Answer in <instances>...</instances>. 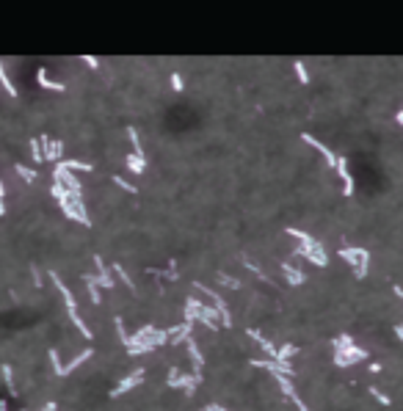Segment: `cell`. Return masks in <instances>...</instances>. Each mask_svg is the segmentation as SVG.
<instances>
[{"label":"cell","instance_id":"6da1fadb","mask_svg":"<svg viewBox=\"0 0 403 411\" xmlns=\"http://www.w3.org/2000/svg\"><path fill=\"white\" fill-rule=\"evenodd\" d=\"M50 282H53L55 287H58V293L64 296V304H67V315H69V320L80 328V334H83L86 340H91L94 334H91V328L86 326L83 320H80V315H78V301H75V296H72V290L67 287V284H64L61 279H58V274H53V271H50Z\"/></svg>","mask_w":403,"mask_h":411},{"label":"cell","instance_id":"7a4b0ae2","mask_svg":"<svg viewBox=\"0 0 403 411\" xmlns=\"http://www.w3.org/2000/svg\"><path fill=\"white\" fill-rule=\"evenodd\" d=\"M362 359H367V350L357 348V345H348V348H340V350H334V362L340 367L345 365H354V362H362Z\"/></svg>","mask_w":403,"mask_h":411},{"label":"cell","instance_id":"3957f363","mask_svg":"<svg viewBox=\"0 0 403 411\" xmlns=\"http://www.w3.org/2000/svg\"><path fill=\"white\" fill-rule=\"evenodd\" d=\"M94 265H97V276H94V279H97V284H100V287H108V290L116 287V279L111 276L108 265H105V259H102L100 254H94Z\"/></svg>","mask_w":403,"mask_h":411},{"label":"cell","instance_id":"277c9868","mask_svg":"<svg viewBox=\"0 0 403 411\" xmlns=\"http://www.w3.org/2000/svg\"><path fill=\"white\" fill-rule=\"evenodd\" d=\"M301 141H307V144H310L312 149H318V152L323 155V160H326V166H329V168H337V155H334L326 144H320L318 138H312L310 133H301Z\"/></svg>","mask_w":403,"mask_h":411},{"label":"cell","instance_id":"5b68a950","mask_svg":"<svg viewBox=\"0 0 403 411\" xmlns=\"http://www.w3.org/2000/svg\"><path fill=\"white\" fill-rule=\"evenodd\" d=\"M199 381H202V373H191V375H182V373H179V375H177V370H171V373H169V387H182L185 392H191V389H194Z\"/></svg>","mask_w":403,"mask_h":411},{"label":"cell","instance_id":"8992f818","mask_svg":"<svg viewBox=\"0 0 403 411\" xmlns=\"http://www.w3.org/2000/svg\"><path fill=\"white\" fill-rule=\"evenodd\" d=\"M39 141H42L45 160H50V163H61V155H64V144H61V141H50L47 136H42Z\"/></svg>","mask_w":403,"mask_h":411},{"label":"cell","instance_id":"52a82bcc","mask_svg":"<svg viewBox=\"0 0 403 411\" xmlns=\"http://www.w3.org/2000/svg\"><path fill=\"white\" fill-rule=\"evenodd\" d=\"M337 174L342 180V196H351L354 193V177L348 171V160L345 158H337Z\"/></svg>","mask_w":403,"mask_h":411},{"label":"cell","instance_id":"ba28073f","mask_svg":"<svg viewBox=\"0 0 403 411\" xmlns=\"http://www.w3.org/2000/svg\"><path fill=\"white\" fill-rule=\"evenodd\" d=\"M141 373H144V370H135V373H133V375H127V378H122V381H119V384H116V387L111 389V397H122L124 392H130V389H133V387H135V384H138V381H141Z\"/></svg>","mask_w":403,"mask_h":411},{"label":"cell","instance_id":"9c48e42d","mask_svg":"<svg viewBox=\"0 0 403 411\" xmlns=\"http://www.w3.org/2000/svg\"><path fill=\"white\" fill-rule=\"evenodd\" d=\"M36 77H39V86H42V89H47V91H67V86H64V83H58V80H50V77H47V69H45V67L36 72Z\"/></svg>","mask_w":403,"mask_h":411},{"label":"cell","instance_id":"30bf717a","mask_svg":"<svg viewBox=\"0 0 403 411\" xmlns=\"http://www.w3.org/2000/svg\"><path fill=\"white\" fill-rule=\"evenodd\" d=\"M282 271H285L287 282L293 284V287H298V284H304V274L298 271L295 265H290V262H282Z\"/></svg>","mask_w":403,"mask_h":411},{"label":"cell","instance_id":"8fae6325","mask_svg":"<svg viewBox=\"0 0 403 411\" xmlns=\"http://www.w3.org/2000/svg\"><path fill=\"white\" fill-rule=\"evenodd\" d=\"M199 298H188L185 301V323H194V320H199Z\"/></svg>","mask_w":403,"mask_h":411},{"label":"cell","instance_id":"7c38bea8","mask_svg":"<svg viewBox=\"0 0 403 411\" xmlns=\"http://www.w3.org/2000/svg\"><path fill=\"white\" fill-rule=\"evenodd\" d=\"M307 259H310L312 265L315 268H323L326 265V254H323V240H320L318 246H315V249H312L310 254H307Z\"/></svg>","mask_w":403,"mask_h":411},{"label":"cell","instance_id":"4fadbf2b","mask_svg":"<svg viewBox=\"0 0 403 411\" xmlns=\"http://www.w3.org/2000/svg\"><path fill=\"white\" fill-rule=\"evenodd\" d=\"M83 282H86V287H89V296H91V301H94V304H102V296H100V284H97V279H94V276L89 274V276L83 279Z\"/></svg>","mask_w":403,"mask_h":411},{"label":"cell","instance_id":"5bb4252c","mask_svg":"<svg viewBox=\"0 0 403 411\" xmlns=\"http://www.w3.org/2000/svg\"><path fill=\"white\" fill-rule=\"evenodd\" d=\"M364 254H367V249H340V257L348 259L354 268H357V259H362Z\"/></svg>","mask_w":403,"mask_h":411},{"label":"cell","instance_id":"9a60e30c","mask_svg":"<svg viewBox=\"0 0 403 411\" xmlns=\"http://www.w3.org/2000/svg\"><path fill=\"white\" fill-rule=\"evenodd\" d=\"M127 168H130L133 174H144L147 160H144V158H135V155H127Z\"/></svg>","mask_w":403,"mask_h":411},{"label":"cell","instance_id":"2e32d148","mask_svg":"<svg viewBox=\"0 0 403 411\" xmlns=\"http://www.w3.org/2000/svg\"><path fill=\"white\" fill-rule=\"evenodd\" d=\"M61 166L67 171H91V163H83V160H61Z\"/></svg>","mask_w":403,"mask_h":411},{"label":"cell","instance_id":"e0dca14e","mask_svg":"<svg viewBox=\"0 0 403 411\" xmlns=\"http://www.w3.org/2000/svg\"><path fill=\"white\" fill-rule=\"evenodd\" d=\"M127 136H130V144H133V155L135 158H144V149H141V138H138V130H127Z\"/></svg>","mask_w":403,"mask_h":411},{"label":"cell","instance_id":"ac0fdd59","mask_svg":"<svg viewBox=\"0 0 403 411\" xmlns=\"http://www.w3.org/2000/svg\"><path fill=\"white\" fill-rule=\"evenodd\" d=\"M0 83H3V89H6V94H11V97H17V86L11 83V77L6 75V69H3V61H0Z\"/></svg>","mask_w":403,"mask_h":411},{"label":"cell","instance_id":"d6986e66","mask_svg":"<svg viewBox=\"0 0 403 411\" xmlns=\"http://www.w3.org/2000/svg\"><path fill=\"white\" fill-rule=\"evenodd\" d=\"M185 345H188V353H191V362H194V367L199 370V367H202V362H204V359H202V350L196 348V342H194V340H188Z\"/></svg>","mask_w":403,"mask_h":411},{"label":"cell","instance_id":"ffe728a7","mask_svg":"<svg viewBox=\"0 0 403 411\" xmlns=\"http://www.w3.org/2000/svg\"><path fill=\"white\" fill-rule=\"evenodd\" d=\"M293 69H295V77H298L301 83H310V72H307V64H304L301 58H295L293 61Z\"/></svg>","mask_w":403,"mask_h":411},{"label":"cell","instance_id":"44dd1931","mask_svg":"<svg viewBox=\"0 0 403 411\" xmlns=\"http://www.w3.org/2000/svg\"><path fill=\"white\" fill-rule=\"evenodd\" d=\"M367 265H370V251L364 254V257L357 262V268H354V274H357V279H364V276H367Z\"/></svg>","mask_w":403,"mask_h":411},{"label":"cell","instance_id":"7402d4cb","mask_svg":"<svg viewBox=\"0 0 403 411\" xmlns=\"http://www.w3.org/2000/svg\"><path fill=\"white\" fill-rule=\"evenodd\" d=\"M17 174H20V177H22V180H25V183H36V171H33V168H25L22 166V163H17Z\"/></svg>","mask_w":403,"mask_h":411},{"label":"cell","instance_id":"603a6c76","mask_svg":"<svg viewBox=\"0 0 403 411\" xmlns=\"http://www.w3.org/2000/svg\"><path fill=\"white\" fill-rule=\"evenodd\" d=\"M113 274H116V276H119V279H122V284H124V287H130V290H135V284H133V279H130V276H127V274H124V268H122V265H119V262H113Z\"/></svg>","mask_w":403,"mask_h":411},{"label":"cell","instance_id":"cb8c5ba5","mask_svg":"<svg viewBox=\"0 0 403 411\" xmlns=\"http://www.w3.org/2000/svg\"><path fill=\"white\" fill-rule=\"evenodd\" d=\"M31 158L36 160V163L45 160V152H42V141H39V138H31Z\"/></svg>","mask_w":403,"mask_h":411},{"label":"cell","instance_id":"d4e9b609","mask_svg":"<svg viewBox=\"0 0 403 411\" xmlns=\"http://www.w3.org/2000/svg\"><path fill=\"white\" fill-rule=\"evenodd\" d=\"M50 365H53L55 375H64V365H61V359H58V350H50Z\"/></svg>","mask_w":403,"mask_h":411},{"label":"cell","instance_id":"484cf974","mask_svg":"<svg viewBox=\"0 0 403 411\" xmlns=\"http://www.w3.org/2000/svg\"><path fill=\"white\" fill-rule=\"evenodd\" d=\"M113 183H116V185H119V188H122V190H127V193H133V196H135V185H133V183H127V180H124V177L113 174Z\"/></svg>","mask_w":403,"mask_h":411},{"label":"cell","instance_id":"4316f807","mask_svg":"<svg viewBox=\"0 0 403 411\" xmlns=\"http://www.w3.org/2000/svg\"><path fill=\"white\" fill-rule=\"evenodd\" d=\"M293 353H295V345H282L279 348V362H290Z\"/></svg>","mask_w":403,"mask_h":411},{"label":"cell","instance_id":"83f0119b","mask_svg":"<svg viewBox=\"0 0 403 411\" xmlns=\"http://www.w3.org/2000/svg\"><path fill=\"white\" fill-rule=\"evenodd\" d=\"M218 282H221V284H226V287H232V290H238V287H241V282H238L235 276H226V274H221V276H218Z\"/></svg>","mask_w":403,"mask_h":411},{"label":"cell","instance_id":"f1b7e54d","mask_svg":"<svg viewBox=\"0 0 403 411\" xmlns=\"http://www.w3.org/2000/svg\"><path fill=\"white\" fill-rule=\"evenodd\" d=\"M287 235H290V237H295V240H301V243L312 237V235H307V232H301V229H293V227H287Z\"/></svg>","mask_w":403,"mask_h":411},{"label":"cell","instance_id":"f546056e","mask_svg":"<svg viewBox=\"0 0 403 411\" xmlns=\"http://www.w3.org/2000/svg\"><path fill=\"white\" fill-rule=\"evenodd\" d=\"M348 345H354V340H351L348 334H342V337H337V340H334V350H340V348H348Z\"/></svg>","mask_w":403,"mask_h":411},{"label":"cell","instance_id":"4dcf8cb0","mask_svg":"<svg viewBox=\"0 0 403 411\" xmlns=\"http://www.w3.org/2000/svg\"><path fill=\"white\" fill-rule=\"evenodd\" d=\"M64 193H67V188H64L61 183H53V188H50V196H53L55 202H58V199H61Z\"/></svg>","mask_w":403,"mask_h":411},{"label":"cell","instance_id":"1f68e13d","mask_svg":"<svg viewBox=\"0 0 403 411\" xmlns=\"http://www.w3.org/2000/svg\"><path fill=\"white\" fill-rule=\"evenodd\" d=\"M171 89H174V91H182V89H185V83H182V77H179L177 72L171 75Z\"/></svg>","mask_w":403,"mask_h":411},{"label":"cell","instance_id":"d6a6232c","mask_svg":"<svg viewBox=\"0 0 403 411\" xmlns=\"http://www.w3.org/2000/svg\"><path fill=\"white\" fill-rule=\"evenodd\" d=\"M3 381H6L8 392H14V381H11V367H3Z\"/></svg>","mask_w":403,"mask_h":411},{"label":"cell","instance_id":"836d02e7","mask_svg":"<svg viewBox=\"0 0 403 411\" xmlns=\"http://www.w3.org/2000/svg\"><path fill=\"white\" fill-rule=\"evenodd\" d=\"M243 265H246L248 271H251V274H257V276H260V279H265V274H263V271H260V265H257V262H251V259H246Z\"/></svg>","mask_w":403,"mask_h":411},{"label":"cell","instance_id":"e575fe53","mask_svg":"<svg viewBox=\"0 0 403 411\" xmlns=\"http://www.w3.org/2000/svg\"><path fill=\"white\" fill-rule=\"evenodd\" d=\"M31 279H33L36 287H42V274H39V268H36V265H31Z\"/></svg>","mask_w":403,"mask_h":411},{"label":"cell","instance_id":"d590c367","mask_svg":"<svg viewBox=\"0 0 403 411\" xmlns=\"http://www.w3.org/2000/svg\"><path fill=\"white\" fill-rule=\"evenodd\" d=\"M83 61L89 64L91 69H97V67H100V58H94V55H83Z\"/></svg>","mask_w":403,"mask_h":411},{"label":"cell","instance_id":"8d00e7d4","mask_svg":"<svg viewBox=\"0 0 403 411\" xmlns=\"http://www.w3.org/2000/svg\"><path fill=\"white\" fill-rule=\"evenodd\" d=\"M373 395L379 397V400H381V403H384V406H389V397H387V395H381L379 389H373Z\"/></svg>","mask_w":403,"mask_h":411},{"label":"cell","instance_id":"74e56055","mask_svg":"<svg viewBox=\"0 0 403 411\" xmlns=\"http://www.w3.org/2000/svg\"><path fill=\"white\" fill-rule=\"evenodd\" d=\"M0 210H6V202H3V183H0Z\"/></svg>","mask_w":403,"mask_h":411},{"label":"cell","instance_id":"f35d334b","mask_svg":"<svg viewBox=\"0 0 403 411\" xmlns=\"http://www.w3.org/2000/svg\"><path fill=\"white\" fill-rule=\"evenodd\" d=\"M395 334H398V337H401V340H403V323H401V326H395Z\"/></svg>","mask_w":403,"mask_h":411},{"label":"cell","instance_id":"ab89813d","mask_svg":"<svg viewBox=\"0 0 403 411\" xmlns=\"http://www.w3.org/2000/svg\"><path fill=\"white\" fill-rule=\"evenodd\" d=\"M45 411H55V403H47V406H45Z\"/></svg>","mask_w":403,"mask_h":411},{"label":"cell","instance_id":"60d3db41","mask_svg":"<svg viewBox=\"0 0 403 411\" xmlns=\"http://www.w3.org/2000/svg\"><path fill=\"white\" fill-rule=\"evenodd\" d=\"M395 296H398V298H403V290H401V287H395Z\"/></svg>","mask_w":403,"mask_h":411},{"label":"cell","instance_id":"b9f144b4","mask_svg":"<svg viewBox=\"0 0 403 411\" xmlns=\"http://www.w3.org/2000/svg\"><path fill=\"white\" fill-rule=\"evenodd\" d=\"M398 122H403V108H401V111H398Z\"/></svg>","mask_w":403,"mask_h":411},{"label":"cell","instance_id":"7bdbcfd3","mask_svg":"<svg viewBox=\"0 0 403 411\" xmlns=\"http://www.w3.org/2000/svg\"><path fill=\"white\" fill-rule=\"evenodd\" d=\"M0 411H6V400H0Z\"/></svg>","mask_w":403,"mask_h":411},{"label":"cell","instance_id":"ee69618b","mask_svg":"<svg viewBox=\"0 0 403 411\" xmlns=\"http://www.w3.org/2000/svg\"><path fill=\"white\" fill-rule=\"evenodd\" d=\"M3 213H6V210H0V215H3Z\"/></svg>","mask_w":403,"mask_h":411},{"label":"cell","instance_id":"f6af8a7d","mask_svg":"<svg viewBox=\"0 0 403 411\" xmlns=\"http://www.w3.org/2000/svg\"><path fill=\"white\" fill-rule=\"evenodd\" d=\"M401 124H403V122H401Z\"/></svg>","mask_w":403,"mask_h":411}]
</instances>
